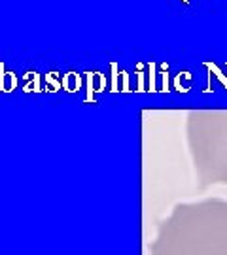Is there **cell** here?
I'll list each match as a JSON object with an SVG mask.
<instances>
[{"mask_svg":"<svg viewBox=\"0 0 227 255\" xmlns=\"http://www.w3.org/2000/svg\"><path fill=\"white\" fill-rule=\"evenodd\" d=\"M182 2H184V4H186V6H188V4H190V0H182Z\"/></svg>","mask_w":227,"mask_h":255,"instance_id":"4","label":"cell"},{"mask_svg":"<svg viewBox=\"0 0 227 255\" xmlns=\"http://www.w3.org/2000/svg\"><path fill=\"white\" fill-rule=\"evenodd\" d=\"M64 87H66V91H78V87H80V78H78V74L74 72H68V76L64 78Z\"/></svg>","mask_w":227,"mask_h":255,"instance_id":"3","label":"cell"},{"mask_svg":"<svg viewBox=\"0 0 227 255\" xmlns=\"http://www.w3.org/2000/svg\"><path fill=\"white\" fill-rule=\"evenodd\" d=\"M152 255H227V202L180 204L159 225Z\"/></svg>","mask_w":227,"mask_h":255,"instance_id":"1","label":"cell"},{"mask_svg":"<svg viewBox=\"0 0 227 255\" xmlns=\"http://www.w3.org/2000/svg\"><path fill=\"white\" fill-rule=\"evenodd\" d=\"M15 87V76L4 70V64L0 63V91L9 93Z\"/></svg>","mask_w":227,"mask_h":255,"instance_id":"2","label":"cell"}]
</instances>
